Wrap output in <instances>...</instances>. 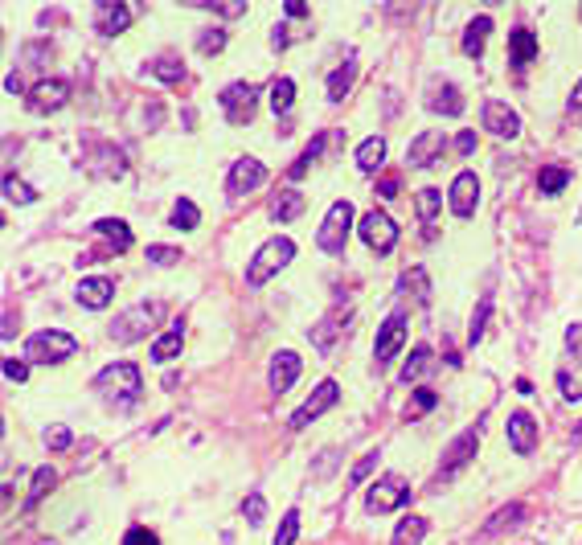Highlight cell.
<instances>
[{
  "label": "cell",
  "instance_id": "obj_1",
  "mask_svg": "<svg viewBox=\"0 0 582 545\" xmlns=\"http://www.w3.org/2000/svg\"><path fill=\"white\" fill-rule=\"evenodd\" d=\"M95 390L115 406H135L143 393V377H140V365L132 361H111L99 377H95Z\"/></svg>",
  "mask_w": 582,
  "mask_h": 545
},
{
  "label": "cell",
  "instance_id": "obj_2",
  "mask_svg": "<svg viewBox=\"0 0 582 545\" xmlns=\"http://www.w3.org/2000/svg\"><path fill=\"white\" fill-rule=\"evenodd\" d=\"M291 259H296V242L287 238V234H279V238L263 242L259 254H254L251 267H246V283H251V287H263L271 275H279V271H283Z\"/></svg>",
  "mask_w": 582,
  "mask_h": 545
},
{
  "label": "cell",
  "instance_id": "obj_3",
  "mask_svg": "<svg viewBox=\"0 0 582 545\" xmlns=\"http://www.w3.org/2000/svg\"><path fill=\"white\" fill-rule=\"evenodd\" d=\"M74 349H79V340L62 328H45V332H33L25 340V361H37V365H58V361H70Z\"/></svg>",
  "mask_w": 582,
  "mask_h": 545
},
{
  "label": "cell",
  "instance_id": "obj_4",
  "mask_svg": "<svg viewBox=\"0 0 582 545\" xmlns=\"http://www.w3.org/2000/svg\"><path fill=\"white\" fill-rule=\"evenodd\" d=\"M558 390L570 402H582V324L566 328V361L558 365Z\"/></svg>",
  "mask_w": 582,
  "mask_h": 545
},
{
  "label": "cell",
  "instance_id": "obj_5",
  "mask_svg": "<svg viewBox=\"0 0 582 545\" xmlns=\"http://www.w3.org/2000/svg\"><path fill=\"white\" fill-rule=\"evenodd\" d=\"M349 230H353V201H332V209L324 214L320 234H316V246L324 254H345Z\"/></svg>",
  "mask_w": 582,
  "mask_h": 545
},
{
  "label": "cell",
  "instance_id": "obj_6",
  "mask_svg": "<svg viewBox=\"0 0 582 545\" xmlns=\"http://www.w3.org/2000/svg\"><path fill=\"white\" fill-rule=\"evenodd\" d=\"M411 484H406V476H398V472H385L377 484H369V492H365V509L369 513H394V509H402V504H411Z\"/></svg>",
  "mask_w": 582,
  "mask_h": 545
},
{
  "label": "cell",
  "instance_id": "obj_7",
  "mask_svg": "<svg viewBox=\"0 0 582 545\" xmlns=\"http://www.w3.org/2000/svg\"><path fill=\"white\" fill-rule=\"evenodd\" d=\"M357 234L369 251H377V254H390L394 251V242H398V226L385 209H369V214L357 222Z\"/></svg>",
  "mask_w": 582,
  "mask_h": 545
},
{
  "label": "cell",
  "instance_id": "obj_8",
  "mask_svg": "<svg viewBox=\"0 0 582 545\" xmlns=\"http://www.w3.org/2000/svg\"><path fill=\"white\" fill-rule=\"evenodd\" d=\"M222 115L230 119L234 127H242V124H251L254 119V103H259V87L254 82H230V87L222 90Z\"/></svg>",
  "mask_w": 582,
  "mask_h": 545
},
{
  "label": "cell",
  "instance_id": "obj_9",
  "mask_svg": "<svg viewBox=\"0 0 582 545\" xmlns=\"http://www.w3.org/2000/svg\"><path fill=\"white\" fill-rule=\"evenodd\" d=\"M337 402H341V385H337V382H320L312 390V398H304V406H300V411H291L287 427H291V430H304L308 422H316L324 411H332Z\"/></svg>",
  "mask_w": 582,
  "mask_h": 545
},
{
  "label": "cell",
  "instance_id": "obj_10",
  "mask_svg": "<svg viewBox=\"0 0 582 545\" xmlns=\"http://www.w3.org/2000/svg\"><path fill=\"white\" fill-rule=\"evenodd\" d=\"M402 345H406V312L385 316L382 328H377V340H374V361L377 365H390V361L402 353Z\"/></svg>",
  "mask_w": 582,
  "mask_h": 545
},
{
  "label": "cell",
  "instance_id": "obj_11",
  "mask_svg": "<svg viewBox=\"0 0 582 545\" xmlns=\"http://www.w3.org/2000/svg\"><path fill=\"white\" fill-rule=\"evenodd\" d=\"M156 316H161V304H135L132 312H124L115 324H111V337H115L119 345H132V340H140L143 332L152 328Z\"/></svg>",
  "mask_w": 582,
  "mask_h": 545
},
{
  "label": "cell",
  "instance_id": "obj_12",
  "mask_svg": "<svg viewBox=\"0 0 582 545\" xmlns=\"http://www.w3.org/2000/svg\"><path fill=\"white\" fill-rule=\"evenodd\" d=\"M448 152V135L443 132H419L406 148V164L411 169H430V164H439V156Z\"/></svg>",
  "mask_w": 582,
  "mask_h": 545
},
{
  "label": "cell",
  "instance_id": "obj_13",
  "mask_svg": "<svg viewBox=\"0 0 582 545\" xmlns=\"http://www.w3.org/2000/svg\"><path fill=\"white\" fill-rule=\"evenodd\" d=\"M484 132L501 135V140H517L521 115L509 107V103H501V98H488V103H484Z\"/></svg>",
  "mask_w": 582,
  "mask_h": 545
},
{
  "label": "cell",
  "instance_id": "obj_14",
  "mask_svg": "<svg viewBox=\"0 0 582 545\" xmlns=\"http://www.w3.org/2000/svg\"><path fill=\"white\" fill-rule=\"evenodd\" d=\"M66 98H70V82L66 79H42L33 90H29V111L45 115V111L66 107Z\"/></svg>",
  "mask_w": 582,
  "mask_h": 545
},
{
  "label": "cell",
  "instance_id": "obj_15",
  "mask_svg": "<svg viewBox=\"0 0 582 545\" xmlns=\"http://www.w3.org/2000/svg\"><path fill=\"white\" fill-rule=\"evenodd\" d=\"M476 448H480V427H467L464 435L451 443L448 451H443V467H439V476H456L459 467H467L476 459Z\"/></svg>",
  "mask_w": 582,
  "mask_h": 545
},
{
  "label": "cell",
  "instance_id": "obj_16",
  "mask_svg": "<svg viewBox=\"0 0 582 545\" xmlns=\"http://www.w3.org/2000/svg\"><path fill=\"white\" fill-rule=\"evenodd\" d=\"M476 201H480V180H476V172H459L456 180H451V193H448V206L456 217H472L476 214Z\"/></svg>",
  "mask_w": 582,
  "mask_h": 545
},
{
  "label": "cell",
  "instance_id": "obj_17",
  "mask_svg": "<svg viewBox=\"0 0 582 545\" xmlns=\"http://www.w3.org/2000/svg\"><path fill=\"white\" fill-rule=\"evenodd\" d=\"M504 435H509V448L517 451V456H529V451L538 448V422H533V414H525V411H513L509 414Z\"/></svg>",
  "mask_w": 582,
  "mask_h": 545
},
{
  "label": "cell",
  "instance_id": "obj_18",
  "mask_svg": "<svg viewBox=\"0 0 582 545\" xmlns=\"http://www.w3.org/2000/svg\"><path fill=\"white\" fill-rule=\"evenodd\" d=\"M263 180H267V169H263L254 156H242V161L230 164V180H226V185H230L234 197H242V193H251V189H259Z\"/></svg>",
  "mask_w": 582,
  "mask_h": 545
},
{
  "label": "cell",
  "instance_id": "obj_19",
  "mask_svg": "<svg viewBox=\"0 0 582 545\" xmlns=\"http://www.w3.org/2000/svg\"><path fill=\"white\" fill-rule=\"evenodd\" d=\"M300 369H304V361H300V353H291V349L275 353V357H271V374H267L271 390H275V393H287V390H291V385H296Z\"/></svg>",
  "mask_w": 582,
  "mask_h": 545
},
{
  "label": "cell",
  "instance_id": "obj_20",
  "mask_svg": "<svg viewBox=\"0 0 582 545\" xmlns=\"http://www.w3.org/2000/svg\"><path fill=\"white\" fill-rule=\"evenodd\" d=\"M127 25H132V9L127 5H119V0H99L95 5V29L107 37L115 33H127Z\"/></svg>",
  "mask_w": 582,
  "mask_h": 545
},
{
  "label": "cell",
  "instance_id": "obj_21",
  "mask_svg": "<svg viewBox=\"0 0 582 545\" xmlns=\"http://www.w3.org/2000/svg\"><path fill=\"white\" fill-rule=\"evenodd\" d=\"M111 295H115V279L107 275H90L79 283V291H74V300H79L82 308H90V312H99V308L111 304Z\"/></svg>",
  "mask_w": 582,
  "mask_h": 545
},
{
  "label": "cell",
  "instance_id": "obj_22",
  "mask_svg": "<svg viewBox=\"0 0 582 545\" xmlns=\"http://www.w3.org/2000/svg\"><path fill=\"white\" fill-rule=\"evenodd\" d=\"M427 107L430 111H439V115H464V95H459L456 87H451V82H435V87H430V98H427Z\"/></svg>",
  "mask_w": 582,
  "mask_h": 545
},
{
  "label": "cell",
  "instance_id": "obj_23",
  "mask_svg": "<svg viewBox=\"0 0 582 545\" xmlns=\"http://www.w3.org/2000/svg\"><path fill=\"white\" fill-rule=\"evenodd\" d=\"M533 58H538V37H533V29H513L509 33V62L529 66Z\"/></svg>",
  "mask_w": 582,
  "mask_h": 545
},
{
  "label": "cell",
  "instance_id": "obj_24",
  "mask_svg": "<svg viewBox=\"0 0 582 545\" xmlns=\"http://www.w3.org/2000/svg\"><path fill=\"white\" fill-rule=\"evenodd\" d=\"M304 193H300V189H283V193L275 197V201H271V217H275V222H296L300 214H304Z\"/></svg>",
  "mask_w": 582,
  "mask_h": 545
},
{
  "label": "cell",
  "instance_id": "obj_25",
  "mask_svg": "<svg viewBox=\"0 0 582 545\" xmlns=\"http://www.w3.org/2000/svg\"><path fill=\"white\" fill-rule=\"evenodd\" d=\"M521 521H525V504L513 501V504H504V509L480 529V537H496V533H504V529H517Z\"/></svg>",
  "mask_w": 582,
  "mask_h": 545
},
{
  "label": "cell",
  "instance_id": "obj_26",
  "mask_svg": "<svg viewBox=\"0 0 582 545\" xmlns=\"http://www.w3.org/2000/svg\"><path fill=\"white\" fill-rule=\"evenodd\" d=\"M95 234H99V238H107L119 254L132 246V230H127V222H119V217H99V222H95Z\"/></svg>",
  "mask_w": 582,
  "mask_h": 545
},
{
  "label": "cell",
  "instance_id": "obj_27",
  "mask_svg": "<svg viewBox=\"0 0 582 545\" xmlns=\"http://www.w3.org/2000/svg\"><path fill=\"white\" fill-rule=\"evenodd\" d=\"M435 369V353H430V345H414L411 349V361L402 365V382L411 385V382H419L422 374H430Z\"/></svg>",
  "mask_w": 582,
  "mask_h": 545
},
{
  "label": "cell",
  "instance_id": "obj_28",
  "mask_svg": "<svg viewBox=\"0 0 582 545\" xmlns=\"http://www.w3.org/2000/svg\"><path fill=\"white\" fill-rule=\"evenodd\" d=\"M488 33H493V17H476L472 25L464 29V54L467 58H480L484 54V42H488Z\"/></svg>",
  "mask_w": 582,
  "mask_h": 545
},
{
  "label": "cell",
  "instance_id": "obj_29",
  "mask_svg": "<svg viewBox=\"0 0 582 545\" xmlns=\"http://www.w3.org/2000/svg\"><path fill=\"white\" fill-rule=\"evenodd\" d=\"M382 161H385V140L382 135H369V140L357 148V169L361 172H377L382 169Z\"/></svg>",
  "mask_w": 582,
  "mask_h": 545
},
{
  "label": "cell",
  "instance_id": "obj_30",
  "mask_svg": "<svg viewBox=\"0 0 582 545\" xmlns=\"http://www.w3.org/2000/svg\"><path fill=\"white\" fill-rule=\"evenodd\" d=\"M341 320H345V316L341 312H332L328 316V320H320V328H312V332H308V337H312V345H316V349H320V353H332V340H337V337H341Z\"/></svg>",
  "mask_w": 582,
  "mask_h": 545
},
{
  "label": "cell",
  "instance_id": "obj_31",
  "mask_svg": "<svg viewBox=\"0 0 582 545\" xmlns=\"http://www.w3.org/2000/svg\"><path fill=\"white\" fill-rule=\"evenodd\" d=\"M180 345H185V332H180V324H172L164 337L152 340V361H172L180 353Z\"/></svg>",
  "mask_w": 582,
  "mask_h": 545
},
{
  "label": "cell",
  "instance_id": "obj_32",
  "mask_svg": "<svg viewBox=\"0 0 582 545\" xmlns=\"http://www.w3.org/2000/svg\"><path fill=\"white\" fill-rule=\"evenodd\" d=\"M422 537H427V517H402L390 545H422Z\"/></svg>",
  "mask_w": 582,
  "mask_h": 545
},
{
  "label": "cell",
  "instance_id": "obj_33",
  "mask_svg": "<svg viewBox=\"0 0 582 545\" xmlns=\"http://www.w3.org/2000/svg\"><path fill=\"white\" fill-rule=\"evenodd\" d=\"M566 185H570V169H562V164H550V169H541V172H538V189H541V197H558Z\"/></svg>",
  "mask_w": 582,
  "mask_h": 545
},
{
  "label": "cell",
  "instance_id": "obj_34",
  "mask_svg": "<svg viewBox=\"0 0 582 545\" xmlns=\"http://www.w3.org/2000/svg\"><path fill=\"white\" fill-rule=\"evenodd\" d=\"M291 103H296V82H291V79H275V82H271V111H275V115H287V111H291Z\"/></svg>",
  "mask_w": 582,
  "mask_h": 545
},
{
  "label": "cell",
  "instance_id": "obj_35",
  "mask_svg": "<svg viewBox=\"0 0 582 545\" xmlns=\"http://www.w3.org/2000/svg\"><path fill=\"white\" fill-rule=\"evenodd\" d=\"M353 74H357V66L353 62H341L337 70L328 74V98L332 103H341L345 95H349V87H353Z\"/></svg>",
  "mask_w": 582,
  "mask_h": 545
},
{
  "label": "cell",
  "instance_id": "obj_36",
  "mask_svg": "<svg viewBox=\"0 0 582 545\" xmlns=\"http://www.w3.org/2000/svg\"><path fill=\"white\" fill-rule=\"evenodd\" d=\"M172 226L177 230H198L201 226V209L189 201V197H177V206H172Z\"/></svg>",
  "mask_w": 582,
  "mask_h": 545
},
{
  "label": "cell",
  "instance_id": "obj_37",
  "mask_svg": "<svg viewBox=\"0 0 582 545\" xmlns=\"http://www.w3.org/2000/svg\"><path fill=\"white\" fill-rule=\"evenodd\" d=\"M324 143H328V135H316V140H312V143H308L304 152H300V161H296V164H291V172H287V177H291V180H300V177H304V172H308V169H312V164H316V161H320V152H324Z\"/></svg>",
  "mask_w": 582,
  "mask_h": 545
},
{
  "label": "cell",
  "instance_id": "obj_38",
  "mask_svg": "<svg viewBox=\"0 0 582 545\" xmlns=\"http://www.w3.org/2000/svg\"><path fill=\"white\" fill-rule=\"evenodd\" d=\"M414 206H419L422 226H430V222H435V214H439V209H443V197H439V189H419V193H414Z\"/></svg>",
  "mask_w": 582,
  "mask_h": 545
},
{
  "label": "cell",
  "instance_id": "obj_39",
  "mask_svg": "<svg viewBox=\"0 0 582 545\" xmlns=\"http://www.w3.org/2000/svg\"><path fill=\"white\" fill-rule=\"evenodd\" d=\"M54 484H58L54 467H50V464L37 467V472H33V488H29V509H33V504H42L45 496H50V488H54Z\"/></svg>",
  "mask_w": 582,
  "mask_h": 545
},
{
  "label": "cell",
  "instance_id": "obj_40",
  "mask_svg": "<svg viewBox=\"0 0 582 545\" xmlns=\"http://www.w3.org/2000/svg\"><path fill=\"white\" fill-rule=\"evenodd\" d=\"M5 201H13V206H33L37 193L21 177H13V172H9V177H5Z\"/></svg>",
  "mask_w": 582,
  "mask_h": 545
},
{
  "label": "cell",
  "instance_id": "obj_41",
  "mask_svg": "<svg viewBox=\"0 0 582 545\" xmlns=\"http://www.w3.org/2000/svg\"><path fill=\"white\" fill-rule=\"evenodd\" d=\"M242 513H246V525L259 529L267 521V501H263V492H246V501H242Z\"/></svg>",
  "mask_w": 582,
  "mask_h": 545
},
{
  "label": "cell",
  "instance_id": "obj_42",
  "mask_svg": "<svg viewBox=\"0 0 582 545\" xmlns=\"http://www.w3.org/2000/svg\"><path fill=\"white\" fill-rule=\"evenodd\" d=\"M296 537H300V509H287V513H283V521H279L275 541H271V545H291Z\"/></svg>",
  "mask_w": 582,
  "mask_h": 545
},
{
  "label": "cell",
  "instance_id": "obj_43",
  "mask_svg": "<svg viewBox=\"0 0 582 545\" xmlns=\"http://www.w3.org/2000/svg\"><path fill=\"white\" fill-rule=\"evenodd\" d=\"M488 316H493V295H484L480 300V308L472 312V328H467V340H484V324H488Z\"/></svg>",
  "mask_w": 582,
  "mask_h": 545
},
{
  "label": "cell",
  "instance_id": "obj_44",
  "mask_svg": "<svg viewBox=\"0 0 582 545\" xmlns=\"http://www.w3.org/2000/svg\"><path fill=\"white\" fill-rule=\"evenodd\" d=\"M435 402H439V393H435V390H427V385H422V390H414L411 406H406V419H422V414H427Z\"/></svg>",
  "mask_w": 582,
  "mask_h": 545
},
{
  "label": "cell",
  "instance_id": "obj_45",
  "mask_svg": "<svg viewBox=\"0 0 582 545\" xmlns=\"http://www.w3.org/2000/svg\"><path fill=\"white\" fill-rule=\"evenodd\" d=\"M226 42H230V37H226V29H201V37H198V50L201 54H222L226 50Z\"/></svg>",
  "mask_w": 582,
  "mask_h": 545
},
{
  "label": "cell",
  "instance_id": "obj_46",
  "mask_svg": "<svg viewBox=\"0 0 582 545\" xmlns=\"http://www.w3.org/2000/svg\"><path fill=\"white\" fill-rule=\"evenodd\" d=\"M152 74H156L161 82H180V79H185V66H180L177 58H156V62H152Z\"/></svg>",
  "mask_w": 582,
  "mask_h": 545
},
{
  "label": "cell",
  "instance_id": "obj_47",
  "mask_svg": "<svg viewBox=\"0 0 582 545\" xmlns=\"http://www.w3.org/2000/svg\"><path fill=\"white\" fill-rule=\"evenodd\" d=\"M402 287H406V291L414 287V291H419V304H430V283H427V275H422V267H411V271H406V275H402Z\"/></svg>",
  "mask_w": 582,
  "mask_h": 545
},
{
  "label": "cell",
  "instance_id": "obj_48",
  "mask_svg": "<svg viewBox=\"0 0 582 545\" xmlns=\"http://www.w3.org/2000/svg\"><path fill=\"white\" fill-rule=\"evenodd\" d=\"M193 5H198V9H214L217 17H242V13H246V5H242V0H230V5H214V0H193Z\"/></svg>",
  "mask_w": 582,
  "mask_h": 545
},
{
  "label": "cell",
  "instance_id": "obj_49",
  "mask_svg": "<svg viewBox=\"0 0 582 545\" xmlns=\"http://www.w3.org/2000/svg\"><path fill=\"white\" fill-rule=\"evenodd\" d=\"M148 263H156V267H172V263H180V251L177 246H148Z\"/></svg>",
  "mask_w": 582,
  "mask_h": 545
},
{
  "label": "cell",
  "instance_id": "obj_50",
  "mask_svg": "<svg viewBox=\"0 0 582 545\" xmlns=\"http://www.w3.org/2000/svg\"><path fill=\"white\" fill-rule=\"evenodd\" d=\"M124 545H161V537L152 533V529H143V525H132L124 533Z\"/></svg>",
  "mask_w": 582,
  "mask_h": 545
},
{
  "label": "cell",
  "instance_id": "obj_51",
  "mask_svg": "<svg viewBox=\"0 0 582 545\" xmlns=\"http://www.w3.org/2000/svg\"><path fill=\"white\" fill-rule=\"evenodd\" d=\"M45 448H50V451H66V448H70V427H50V430H45Z\"/></svg>",
  "mask_w": 582,
  "mask_h": 545
},
{
  "label": "cell",
  "instance_id": "obj_52",
  "mask_svg": "<svg viewBox=\"0 0 582 545\" xmlns=\"http://www.w3.org/2000/svg\"><path fill=\"white\" fill-rule=\"evenodd\" d=\"M374 467H377V451H369V456H361L357 464H353V472H349V484H361V480H365L369 472H374Z\"/></svg>",
  "mask_w": 582,
  "mask_h": 545
},
{
  "label": "cell",
  "instance_id": "obj_53",
  "mask_svg": "<svg viewBox=\"0 0 582 545\" xmlns=\"http://www.w3.org/2000/svg\"><path fill=\"white\" fill-rule=\"evenodd\" d=\"M5 377H9V382H29V365L25 361H17V357H5Z\"/></svg>",
  "mask_w": 582,
  "mask_h": 545
},
{
  "label": "cell",
  "instance_id": "obj_54",
  "mask_svg": "<svg viewBox=\"0 0 582 545\" xmlns=\"http://www.w3.org/2000/svg\"><path fill=\"white\" fill-rule=\"evenodd\" d=\"M456 152L459 156H472L476 152V132H459L456 135Z\"/></svg>",
  "mask_w": 582,
  "mask_h": 545
},
{
  "label": "cell",
  "instance_id": "obj_55",
  "mask_svg": "<svg viewBox=\"0 0 582 545\" xmlns=\"http://www.w3.org/2000/svg\"><path fill=\"white\" fill-rule=\"evenodd\" d=\"M283 13H287V17H308V5H300V0H287Z\"/></svg>",
  "mask_w": 582,
  "mask_h": 545
},
{
  "label": "cell",
  "instance_id": "obj_56",
  "mask_svg": "<svg viewBox=\"0 0 582 545\" xmlns=\"http://www.w3.org/2000/svg\"><path fill=\"white\" fill-rule=\"evenodd\" d=\"M377 193H382V197H394V193H398V177H382V185H377Z\"/></svg>",
  "mask_w": 582,
  "mask_h": 545
},
{
  "label": "cell",
  "instance_id": "obj_57",
  "mask_svg": "<svg viewBox=\"0 0 582 545\" xmlns=\"http://www.w3.org/2000/svg\"><path fill=\"white\" fill-rule=\"evenodd\" d=\"M5 90H9V95H17V90H21V74H17V70H13L9 79H5Z\"/></svg>",
  "mask_w": 582,
  "mask_h": 545
},
{
  "label": "cell",
  "instance_id": "obj_58",
  "mask_svg": "<svg viewBox=\"0 0 582 545\" xmlns=\"http://www.w3.org/2000/svg\"><path fill=\"white\" fill-rule=\"evenodd\" d=\"M570 103H574V107H582V79L574 82V95H570Z\"/></svg>",
  "mask_w": 582,
  "mask_h": 545
},
{
  "label": "cell",
  "instance_id": "obj_59",
  "mask_svg": "<svg viewBox=\"0 0 582 545\" xmlns=\"http://www.w3.org/2000/svg\"><path fill=\"white\" fill-rule=\"evenodd\" d=\"M578 17H582V5H578Z\"/></svg>",
  "mask_w": 582,
  "mask_h": 545
}]
</instances>
